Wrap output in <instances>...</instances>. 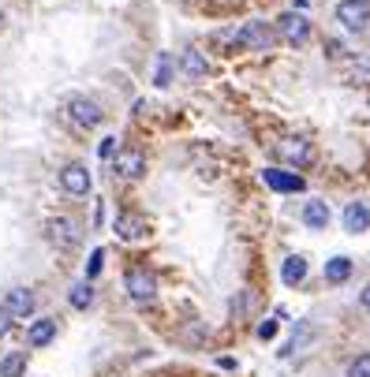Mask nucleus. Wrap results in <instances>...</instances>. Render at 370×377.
Instances as JSON below:
<instances>
[{
    "mask_svg": "<svg viewBox=\"0 0 370 377\" xmlns=\"http://www.w3.org/2000/svg\"><path fill=\"white\" fill-rule=\"evenodd\" d=\"M333 15L348 34H363V30L370 27V0H341Z\"/></svg>",
    "mask_w": 370,
    "mask_h": 377,
    "instance_id": "1",
    "label": "nucleus"
},
{
    "mask_svg": "<svg viewBox=\"0 0 370 377\" xmlns=\"http://www.w3.org/2000/svg\"><path fill=\"white\" fill-rule=\"evenodd\" d=\"M124 284H127V295H131L135 303H146V299H154V292H157V276L150 273V269H143V265L127 269Z\"/></svg>",
    "mask_w": 370,
    "mask_h": 377,
    "instance_id": "2",
    "label": "nucleus"
},
{
    "mask_svg": "<svg viewBox=\"0 0 370 377\" xmlns=\"http://www.w3.org/2000/svg\"><path fill=\"white\" fill-rule=\"evenodd\" d=\"M236 45H243V49H273L277 45V30L266 27V23H247L236 34Z\"/></svg>",
    "mask_w": 370,
    "mask_h": 377,
    "instance_id": "3",
    "label": "nucleus"
},
{
    "mask_svg": "<svg viewBox=\"0 0 370 377\" xmlns=\"http://www.w3.org/2000/svg\"><path fill=\"white\" fill-rule=\"evenodd\" d=\"M277 30H280V38H285L288 45H307L311 41V19H303L299 12H285Z\"/></svg>",
    "mask_w": 370,
    "mask_h": 377,
    "instance_id": "4",
    "label": "nucleus"
},
{
    "mask_svg": "<svg viewBox=\"0 0 370 377\" xmlns=\"http://www.w3.org/2000/svg\"><path fill=\"white\" fill-rule=\"evenodd\" d=\"M45 228H49V243L60 246V251H75V246H79V228H75V221L52 217Z\"/></svg>",
    "mask_w": 370,
    "mask_h": 377,
    "instance_id": "5",
    "label": "nucleus"
},
{
    "mask_svg": "<svg viewBox=\"0 0 370 377\" xmlns=\"http://www.w3.org/2000/svg\"><path fill=\"white\" fill-rule=\"evenodd\" d=\"M60 187L68 191V195H75V198L90 195V172H86L83 165H68L60 172Z\"/></svg>",
    "mask_w": 370,
    "mask_h": 377,
    "instance_id": "6",
    "label": "nucleus"
},
{
    "mask_svg": "<svg viewBox=\"0 0 370 377\" xmlns=\"http://www.w3.org/2000/svg\"><path fill=\"white\" fill-rule=\"evenodd\" d=\"M277 154H280V161H288V165H307L311 161V142L307 138H280L277 142Z\"/></svg>",
    "mask_w": 370,
    "mask_h": 377,
    "instance_id": "7",
    "label": "nucleus"
},
{
    "mask_svg": "<svg viewBox=\"0 0 370 377\" xmlns=\"http://www.w3.org/2000/svg\"><path fill=\"white\" fill-rule=\"evenodd\" d=\"M68 116L79 127H97L101 124V109L90 101V98H71V105H68Z\"/></svg>",
    "mask_w": 370,
    "mask_h": 377,
    "instance_id": "8",
    "label": "nucleus"
},
{
    "mask_svg": "<svg viewBox=\"0 0 370 377\" xmlns=\"http://www.w3.org/2000/svg\"><path fill=\"white\" fill-rule=\"evenodd\" d=\"M116 176H124V179H138L143 176V168H146V157H143V149H124V154H116Z\"/></svg>",
    "mask_w": 370,
    "mask_h": 377,
    "instance_id": "9",
    "label": "nucleus"
},
{
    "mask_svg": "<svg viewBox=\"0 0 370 377\" xmlns=\"http://www.w3.org/2000/svg\"><path fill=\"white\" fill-rule=\"evenodd\" d=\"M4 310L12 318H30V314H34V295H30L27 288H12L8 299H4Z\"/></svg>",
    "mask_w": 370,
    "mask_h": 377,
    "instance_id": "10",
    "label": "nucleus"
},
{
    "mask_svg": "<svg viewBox=\"0 0 370 377\" xmlns=\"http://www.w3.org/2000/svg\"><path fill=\"white\" fill-rule=\"evenodd\" d=\"M344 228L355 232V235L370 228V209L363 206V202H348L344 206Z\"/></svg>",
    "mask_w": 370,
    "mask_h": 377,
    "instance_id": "11",
    "label": "nucleus"
},
{
    "mask_svg": "<svg viewBox=\"0 0 370 377\" xmlns=\"http://www.w3.org/2000/svg\"><path fill=\"white\" fill-rule=\"evenodd\" d=\"M52 337H57V321H52V318H38L34 325H30V332H27L30 348H45Z\"/></svg>",
    "mask_w": 370,
    "mask_h": 377,
    "instance_id": "12",
    "label": "nucleus"
},
{
    "mask_svg": "<svg viewBox=\"0 0 370 377\" xmlns=\"http://www.w3.org/2000/svg\"><path fill=\"white\" fill-rule=\"evenodd\" d=\"M266 183L273 191H288V195L303 191V179L299 176H292V172H277V168H266Z\"/></svg>",
    "mask_w": 370,
    "mask_h": 377,
    "instance_id": "13",
    "label": "nucleus"
},
{
    "mask_svg": "<svg viewBox=\"0 0 370 377\" xmlns=\"http://www.w3.org/2000/svg\"><path fill=\"white\" fill-rule=\"evenodd\" d=\"M280 276H285V284H288V288L303 284V276H307V258H299V254L285 258V269H280Z\"/></svg>",
    "mask_w": 370,
    "mask_h": 377,
    "instance_id": "14",
    "label": "nucleus"
},
{
    "mask_svg": "<svg viewBox=\"0 0 370 377\" xmlns=\"http://www.w3.org/2000/svg\"><path fill=\"white\" fill-rule=\"evenodd\" d=\"M180 68L191 75V79H202L206 71H210V64H206V57L199 49H183V57H180Z\"/></svg>",
    "mask_w": 370,
    "mask_h": 377,
    "instance_id": "15",
    "label": "nucleus"
},
{
    "mask_svg": "<svg viewBox=\"0 0 370 377\" xmlns=\"http://www.w3.org/2000/svg\"><path fill=\"white\" fill-rule=\"evenodd\" d=\"M303 221H307L311 228H325V221H329V209H325V202L311 198L307 206H303Z\"/></svg>",
    "mask_w": 370,
    "mask_h": 377,
    "instance_id": "16",
    "label": "nucleus"
},
{
    "mask_svg": "<svg viewBox=\"0 0 370 377\" xmlns=\"http://www.w3.org/2000/svg\"><path fill=\"white\" fill-rule=\"evenodd\" d=\"M348 276H352V258H333V262L325 265V280H329V284H344Z\"/></svg>",
    "mask_w": 370,
    "mask_h": 377,
    "instance_id": "17",
    "label": "nucleus"
},
{
    "mask_svg": "<svg viewBox=\"0 0 370 377\" xmlns=\"http://www.w3.org/2000/svg\"><path fill=\"white\" fill-rule=\"evenodd\" d=\"M23 374H27V355H19V351L4 355V362H0V377H23Z\"/></svg>",
    "mask_w": 370,
    "mask_h": 377,
    "instance_id": "18",
    "label": "nucleus"
},
{
    "mask_svg": "<svg viewBox=\"0 0 370 377\" xmlns=\"http://www.w3.org/2000/svg\"><path fill=\"white\" fill-rule=\"evenodd\" d=\"M344 68H348V79H352V82H370V60H367V57L348 60Z\"/></svg>",
    "mask_w": 370,
    "mask_h": 377,
    "instance_id": "19",
    "label": "nucleus"
},
{
    "mask_svg": "<svg viewBox=\"0 0 370 377\" xmlns=\"http://www.w3.org/2000/svg\"><path fill=\"white\" fill-rule=\"evenodd\" d=\"M68 299H71V306H75V310H86V306L94 303V288L83 280V284H75V288H71V295H68Z\"/></svg>",
    "mask_w": 370,
    "mask_h": 377,
    "instance_id": "20",
    "label": "nucleus"
},
{
    "mask_svg": "<svg viewBox=\"0 0 370 377\" xmlns=\"http://www.w3.org/2000/svg\"><path fill=\"white\" fill-rule=\"evenodd\" d=\"M116 232L124 235V239H138V235H143V221H138V217H120Z\"/></svg>",
    "mask_w": 370,
    "mask_h": 377,
    "instance_id": "21",
    "label": "nucleus"
},
{
    "mask_svg": "<svg viewBox=\"0 0 370 377\" xmlns=\"http://www.w3.org/2000/svg\"><path fill=\"white\" fill-rule=\"evenodd\" d=\"M154 82H157V86H169V82H172V57H165V52H161V57H157V71H154Z\"/></svg>",
    "mask_w": 370,
    "mask_h": 377,
    "instance_id": "22",
    "label": "nucleus"
},
{
    "mask_svg": "<svg viewBox=\"0 0 370 377\" xmlns=\"http://www.w3.org/2000/svg\"><path fill=\"white\" fill-rule=\"evenodd\" d=\"M348 377H370V355H359V359H352V366H348Z\"/></svg>",
    "mask_w": 370,
    "mask_h": 377,
    "instance_id": "23",
    "label": "nucleus"
},
{
    "mask_svg": "<svg viewBox=\"0 0 370 377\" xmlns=\"http://www.w3.org/2000/svg\"><path fill=\"white\" fill-rule=\"evenodd\" d=\"M101 265H105V251H94L90 254V262H86V276H97V273H101Z\"/></svg>",
    "mask_w": 370,
    "mask_h": 377,
    "instance_id": "24",
    "label": "nucleus"
},
{
    "mask_svg": "<svg viewBox=\"0 0 370 377\" xmlns=\"http://www.w3.org/2000/svg\"><path fill=\"white\" fill-rule=\"evenodd\" d=\"M258 337H262V340H273V337H277V318L262 321V325H258Z\"/></svg>",
    "mask_w": 370,
    "mask_h": 377,
    "instance_id": "25",
    "label": "nucleus"
},
{
    "mask_svg": "<svg viewBox=\"0 0 370 377\" xmlns=\"http://www.w3.org/2000/svg\"><path fill=\"white\" fill-rule=\"evenodd\" d=\"M12 321H15V318H12V314H8V310H4V306H0V337H4V332H8V329H12Z\"/></svg>",
    "mask_w": 370,
    "mask_h": 377,
    "instance_id": "26",
    "label": "nucleus"
},
{
    "mask_svg": "<svg viewBox=\"0 0 370 377\" xmlns=\"http://www.w3.org/2000/svg\"><path fill=\"white\" fill-rule=\"evenodd\" d=\"M113 146H116V142H113V138H105V142H101V146H97V157H113Z\"/></svg>",
    "mask_w": 370,
    "mask_h": 377,
    "instance_id": "27",
    "label": "nucleus"
},
{
    "mask_svg": "<svg viewBox=\"0 0 370 377\" xmlns=\"http://www.w3.org/2000/svg\"><path fill=\"white\" fill-rule=\"evenodd\" d=\"M359 303H363V310H370V284L363 288V295H359Z\"/></svg>",
    "mask_w": 370,
    "mask_h": 377,
    "instance_id": "28",
    "label": "nucleus"
}]
</instances>
